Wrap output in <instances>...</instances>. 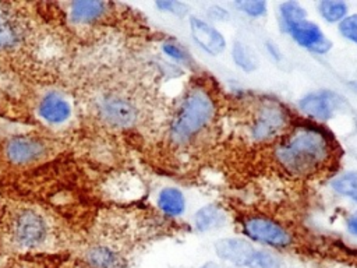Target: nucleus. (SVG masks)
<instances>
[{
  "label": "nucleus",
  "instance_id": "obj_1",
  "mask_svg": "<svg viewBox=\"0 0 357 268\" xmlns=\"http://www.w3.org/2000/svg\"><path fill=\"white\" fill-rule=\"evenodd\" d=\"M335 156L332 135L321 126L301 123L286 131L273 148V159L293 177H311Z\"/></svg>",
  "mask_w": 357,
  "mask_h": 268
},
{
  "label": "nucleus",
  "instance_id": "obj_2",
  "mask_svg": "<svg viewBox=\"0 0 357 268\" xmlns=\"http://www.w3.org/2000/svg\"><path fill=\"white\" fill-rule=\"evenodd\" d=\"M216 103L211 92L201 87H191L170 121L169 134L176 145H187L199 135L215 119Z\"/></svg>",
  "mask_w": 357,
  "mask_h": 268
},
{
  "label": "nucleus",
  "instance_id": "obj_3",
  "mask_svg": "<svg viewBox=\"0 0 357 268\" xmlns=\"http://www.w3.org/2000/svg\"><path fill=\"white\" fill-rule=\"evenodd\" d=\"M290 124L287 109L278 100L264 99L255 109L251 123L250 135L255 142H269L280 138Z\"/></svg>",
  "mask_w": 357,
  "mask_h": 268
},
{
  "label": "nucleus",
  "instance_id": "obj_4",
  "mask_svg": "<svg viewBox=\"0 0 357 268\" xmlns=\"http://www.w3.org/2000/svg\"><path fill=\"white\" fill-rule=\"evenodd\" d=\"M243 233L261 244L272 246L276 248L289 247L293 243V234L278 221L268 216L251 215L241 222Z\"/></svg>",
  "mask_w": 357,
  "mask_h": 268
},
{
  "label": "nucleus",
  "instance_id": "obj_5",
  "mask_svg": "<svg viewBox=\"0 0 357 268\" xmlns=\"http://www.w3.org/2000/svg\"><path fill=\"white\" fill-rule=\"evenodd\" d=\"M298 109L317 121H328L342 112L346 99L332 89H318L303 95L297 103Z\"/></svg>",
  "mask_w": 357,
  "mask_h": 268
},
{
  "label": "nucleus",
  "instance_id": "obj_6",
  "mask_svg": "<svg viewBox=\"0 0 357 268\" xmlns=\"http://www.w3.org/2000/svg\"><path fill=\"white\" fill-rule=\"evenodd\" d=\"M11 234L17 246L22 248H36L46 241L49 226L40 214L22 211L13 222Z\"/></svg>",
  "mask_w": 357,
  "mask_h": 268
},
{
  "label": "nucleus",
  "instance_id": "obj_7",
  "mask_svg": "<svg viewBox=\"0 0 357 268\" xmlns=\"http://www.w3.org/2000/svg\"><path fill=\"white\" fill-rule=\"evenodd\" d=\"M283 31L303 49L317 53V54H325L332 49V42L321 27L310 20H301L297 22H293L283 28Z\"/></svg>",
  "mask_w": 357,
  "mask_h": 268
},
{
  "label": "nucleus",
  "instance_id": "obj_8",
  "mask_svg": "<svg viewBox=\"0 0 357 268\" xmlns=\"http://www.w3.org/2000/svg\"><path fill=\"white\" fill-rule=\"evenodd\" d=\"M100 117L114 127H130L138 119V109L120 94L105 95L99 102Z\"/></svg>",
  "mask_w": 357,
  "mask_h": 268
},
{
  "label": "nucleus",
  "instance_id": "obj_9",
  "mask_svg": "<svg viewBox=\"0 0 357 268\" xmlns=\"http://www.w3.org/2000/svg\"><path fill=\"white\" fill-rule=\"evenodd\" d=\"M188 21L191 38L199 49L211 56H218L225 52L226 39L219 29L195 15H191Z\"/></svg>",
  "mask_w": 357,
  "mask_h": 268
},
{
  "label": "nucleus",
  "instance_id": "obj_10",
  "mask_svg": "<svg viewBox=\"0 0 357 268\" xmlns=\"http://www.w3.org/2000/svg\"><path fill=\"white\" fill-rule=\"evenodd\" d=\"M255 247L243 237H225L215 243L216 255L236 267L250 268Z\"/></svg>",
  "mask_w": 357,
  "mask_h": 268
},
{
  "label": "nucleus",
  "instance_id": "obj_11",
  "mask_svg": "<svg viewBox=\"0 0 357 268\" xmlns=\"http://www.w3.org/2000/svg\"><path fill=\"white\" fill-rule=\"evenodd\" d=\"M24 25L17 13L6 3H0V50L10 49L22 40Z\"/></svg>",
  "mask_w": 357,
  "mask_h": 268
},
{
  "label": "nucleus",
  "instance_id": "obj_12",
  "mask_svg": "<svg viewBox=\"0 0 357 268\" xmlns=\"http://www.w3.org/2000/svg\"><path fill=\"white\" fill-rule=\"evenodd\" d=\"M6 155L14 163H28L45 155V145L31 137H14L6 145Z\"/></svg>",
  "mask_w": 357,
  "mask_h": 268
},
{
  "label": "nucleus",
  "instance_id": "obj_13",
  "mask_svg": "<svg viewBox=\"0 0 357 268\" xmlns=\"http://www.w3.org/2000/svg\"><path fill=\"white\" fill-rule=\"evenodd\" d=\"M70 113L71 109L68 102L59 94H47L39 105V114L42 116V119L52 124L66 121Z\"/></svg>",
  "mask_w": 357,
  "mask_h": 268
},
{
  "label": "nucleus",
  "instance_id": "obj_14",
  "mask_svg": "<svg viewBox=\"0 0 357 268\" xmlns=\"http://www.w3.org/2000/svg\"><path fill=\"white\" fill-rule=\"evenodd\" d=\"M192 221L198 232H209L225 226L227 215L218 204H206L194 214Z\"/></svg>",
  "mask_w": 357,
  "mask_h": 268
},
{
  "label": "nucleus",
  "instance_id": "obj_15",
  "mask_svg": "<svg viewBox=\"0 0 357 268\" xmlns=\"http://www.w3.org/2000/svg\"><path fill=\"white\" fill-rule=\"evenodd\" d=\"M107 11V3L105 1H74L70 6V15L73 21L81 24H89L100 20Z\"/></svg>",
  "mask_w": 357,
  "mask_h": 268
},
{
  "label": "nucleus",
  "instance_id": "obj_16",
  "mask_svg": "<svg viewBox=\"0 0 357 268\" xmlns=\"http://www.w3.org/2000/svg\"><path fill=\"white\" fill-rule=\"evenodd\" d=\"M158 207L169 216H178L185 209L184 194L176 187H165L158 195Z\"/></svg>",
  "mask_w": 357,
  "mask_h": 268
},
{
  "label": "nucleus",
  "instance_id": "obj_17",
  "mask_svg": "<svg viewBox=\"0 0 357 268\" xmlns=\"http://www.w3.org/2000/svg\"><path fill=\"white\" fill-rule=\"evenodd\" d=\"M231 59H233L234 64L245 73L255 71L259 66V59H258L257 53L254 52V49H251L247 43H244L241 40H236L233 43Z\"/></svg>",
  "mask_w": 357,
  "mask_h": 268
},
{
  "label": "nucleus",
  "instance_id": "obj_18",
  "mask_svg": "<svg viewBox=\"0 0 357 268\" xmlns=\"http://www.w3.org/2000/svg\"><path fill=\"white\" fill-rule=\"evenodd\" d=\"M331 187L333 191L357 204V169L346 170L332 179Z\"/></svg>",
  "mask_w": 357,
  "mask_h": 268
},
{
  "label": "nucleus",
  "instance_id": "obj_19",
  "mask_svg": "<svg viewBox=\"0 0 357 268\" xmlns=\"http://www.w3.org/2000/svg\"><path fill=\"white\" fill-rule=\"evenodd\" d=\"M317 10L321 18L329 24H339L349 15L347 3L342 0H321L317 4Z\"/></svg>",
  "mask_w": 357,
  "mask_h": 268
},
{
  "label": "nucleus",
  "instance_id": "obj_20",
  "mask_svg": "<svg viewBox=\"0 0 357 268\" xmlns=\"http://www.w3.org/2000/svg\"><path fill=\"white\" fill-rule=\"evenodd\" d=\"M88 261L93 268H123L121 260L105 247H95L88 253Z\"/></svg>",
  "mask_w": 357,
  "mask_h": 268
},
{
  "label": "nucleus",
  "instance_id": "obj_21",
  "mask_svg": "<svg viewBox=\"0 0 357 268\" xmlns=\"http://www.w3.org/2000/svg\"><path fill=\"white\" fill-rule=\"evenodd\" d=\"M307 11L298 1H284L279 4V21L282 29L287 25L305 20Z\"/></svg>",
  "mask_w": 357,
  "mask_h": 268
},
{
  "label": "nucleus",
  "instance_id": "obj_22",
  "mask_svg": "<svg viewBox=\"0 0 357 268\" xmlns=\"http://www.w3.org/2000/svg\"><path fill=\"white\" fill-rule=\"evenodd\" d=\"M250 268H283V261L271 250L257 248Z\"/></svg>",
  "mask_w": 357,
  "mask_h": 268
},
{
  "label": "nucleus",
  "instance_id": "obj_23",
  "mask_svg": "<svg viewBox=\"0 0 357 268\" xmlns=\"http://www.w3.org/2000/svg\"><path fill=\"white\" fill-rule=\"evenodd\" d=\"M234 7L250 18H261L268 13V3L264 0H240Z\"/></svg>",
  "mask_w": 357,
  "mask_h": 268
},
{
  "label": "nucleus",
  "instance_id": "obj_24",
  "mask_svg": "<svg viewBox=\"0 0 357 268\" xmlns=\"http://www.w3.org/2000/svg\"><path fill=\"white\" fill-rule=\"evenodd\" d=\"M162 50H163V53L169 57V59H172V60H174V61H178V63H183V64H190L191 61H192V59H191V56H190V53L185 50V49H183L178 43H176V42H165L163 45H162Z\"/></svg>",
  "mask_w": 357,
  "mask_h": 268
},
{
  "label": "nucleus",
  "instance_id": "obj_25",
  "mask_svg": "<svg viewBox=\"0 0 357 268\" xmlns=\"http://www.w3.org/2000/svg\"><path fill=\"white\" fill-rule=\"evenodd\" d=\"M339 34L349 42L357 45V14H350L337 25Z\"/></svg>",
  "mask_w": 357,
  "mask_h": 268
},
{
  "label": "nucleus",
  "instance_id": "obj_26",
  "mask_svg": "<svg viewBox=\"0 0 357 268\" xmlns=\"http://www.w3.org/2000/svg\"><path fill=\"white\" fill-rule=\"evenodd\" d=\"M156 7L160 11L173 14L176 17H185L190 11V6L187 3L178 0H159L156 1Z\"/></svg>",
  "mask_w": 357,
  "mask_h": 268
},
{
  "label": "nucleus",
  "instance_id": "obj_27",
  "mask_svg": "<svg viewBox=\"0 0 357 268\" xmlns=\"http://www.w3.org/2000/svg\"><path fill=\"white\" fill-rule=\"evenodd\" d=\"M206 13H208V17L213 21H225L230 17L229 13L220 6H211Z\"/></svg>",
  "mask_w": 357,
  "mask_h": 268
},
{
  "label": "nucleus",
  "instance_id": "obj_28",
  "mask_svg": "<svg viewBox=\"0 0 357 268\" xmlns=\"http://www.w3.org/2000/svg\"><path fill=\"white\" fill-rule=\"evenodd\" d=\"M266 50H268V53L271 54L272 59H275V60H280V59H282V53H280L279 47L276 46V43L268 42V43H266Z\"/></svg>",
  "mask_w": 357,
  "mask_h": 268
},
{
  "label": "nucleus",
  "instance_id": "obj_29",
  "mask_svg": "<svg viewBox=\"0 0 357 268\" xmlns=\"http://www.w3.org/2000/svg\"><path fill=\"white\" fill-rule=\"evenodd\" d=\"M346 226H347V230L351 234L357 236V214H353L351 216H349V219L346 222Z\"/></svg>",
  "mask_w": 357,
  "mask_h": 268
},
{
  "label": "nucleus",
  "instance_id": "obj_30",
  "mask_svg": "<svg viewBox=\"0 0 357 268\" xmlns=\"http://www.w3.org/2000/svg\"><path fill=\"white\" fill-rule=\"evenodd\" d=\"M201 268H226L225 265H220V264H218V262H206V264H204Z\"/></svg>",
  "mask_w": 357,
  "mask_h": 268
},
{
  "label": "nucleus",
  "instance_id": "obj_31",
  "mask_svg": "<svg viewBox=\"0 0 357 268\" xmlns=\"http://www.w3.org/2000/svg\"><path fill=\"white\" fill-rule=\"evenodd\" d=\"M10 268H36L33 265H28V264H21V265H13Z\"/></svg>",
  "mask_w": 357,
  "mask_h": 268
},
{
  "label": "nucleus",
  "instance_id": "obj_32",
  "mask_svg": "<svg viewBox=\"0 0 357 268\" xmlns=\"http://www.w3.org/2000/svg\"><path fill=\"white\" fill-rule=\"evenodd\" d=\"M350 87H353V88L357 91V73H356L354 80H351V81H350Z\"/></svg>",
  "mask_w": 357,
  "mask_h": 268
},
{
  "label": "nucleus",
  "instance_id": "obj_33",
  "mask_svg": "<svg viewBox=\"0 0 357 268\" xmlns=\"http://www.w3.org/2000/svg\"><path fill=\"white\" fill-rule=\"evenodd\" d=\"M77 268H88V267H77Z\"/></svg>",
  "mask_w": 357,
  "mask_h": 268
}]
</instances>
